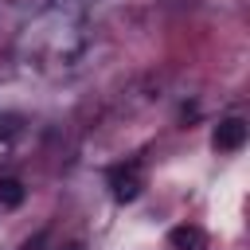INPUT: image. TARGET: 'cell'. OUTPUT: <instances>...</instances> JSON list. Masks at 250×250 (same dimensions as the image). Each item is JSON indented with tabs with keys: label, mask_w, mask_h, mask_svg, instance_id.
Instances as JSON below:
<instances>
[{
	"label": "cell",
	"mask_w": 250,
	"mask_h": 250,
	"mask_svg": "<svg viewBox=\"0 0 250 250\" xmlns=\"http://www.w3.org/2000/svg\"><path fill=\"white\" fill-rule=\"evenodd\" d=\"M109 191L117 203H133L145 188V172H141V160H125V164H113L109 168Z\"/></svg>",
	"instance_id": "cell-1"
},
{
	"label": "cell",
	"mask_w": 250,
	"mask_h": 250,
	"mask_svg": "<svg viewBox=\"0 0 250 250\" xmlns=\"http://www.w3.org/2000/svg\"><path fill=\"white\" fill-rule=\"evenodd\" d=\"M211 145H215L219 152L242 148V145H246V117H223V121L215 125V133H211Z\"/></svg>",
	"instance_id": "cell-2"
},
{
	"label": "cell",
	"mask_w": 250,
	"mask_h": 250,
	"mask_svg": "<svg viewBox=\"0 0 250 250\" xmlns=\"http://www.w3.org/2000/svg\"><path fill=\"white\" fill-rule=\"evenodd\" d=\"M168 242H172L176 250H211V246H207V234H203L199 227H191V223L172 227V230H168Z\"/></svg>",
	"instance_id": "cell-3"
},
{
	"label": "cell",
	"mask_w": 250,
	"mask_h": 250,
	"mask_svg": "<svg viewBox=\"0 0 250 250\" xmlns=\"http://www.w3.org/2000/svg\"><path fill=\"white\" fill-rule=\"evenodd\" d=\"M23 199H27L23 180H16V176H0V211H16Z\"/></svg>",
	"instance_id": "cell-4"
}]
</instances>
